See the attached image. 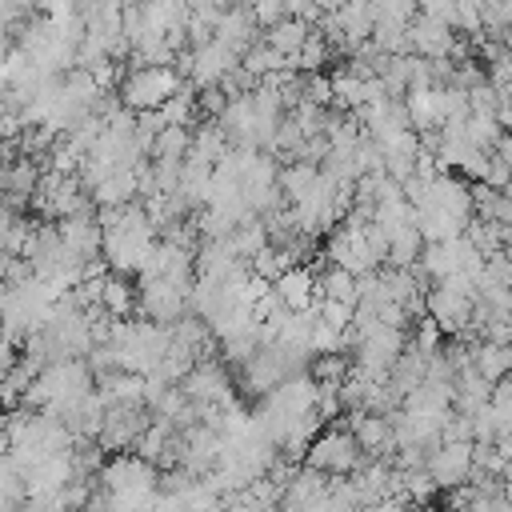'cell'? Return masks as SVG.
<instances>
[{
	"instance_id": "9a60e30c",
	"label": "cell",
	"mask_w": 512,
	"mask_h": 512,
	"mask_svg": "<svg viewBox=\"0 0 512 512\" xmlns=\"http://www.w3.org/2000/svg\"><path fill=\"white\" fill-rule=\"evenodd\" d=\"M188 140H192L188 124H164V128H156V136L148 144V160H180L188 152Z\"/></svg>"
},
{
	"instance_id": "ffe728a7",
	"label": "cell",
	"mask_w": 512,
	"mask_h": 512,
	"mask_svg": "<svg viewBox=\"0 0 512 512\" xmlns=\"http://www.w3.org/2000/svg\"><path fill=\"white\" fill-rule=\"evenodd\" d=\"M224 104H228V96L220 92V84H200L196 88V112L200 116H220Z\"/></svg>"
},
{
	"instance_id": "277c9868",
	"label": "cell",
	"mask_w": 512,
	"mask_h": 512,
	"mask_svg": "<svg viewBox=\"0 0 512 512\" xmlns=\"http://www.w3.org/2000/svg\"><path fill=\"white\" fill-rule=\"evenodd\" d=\"M180 392L188 396V400H208V404H224V400H232L236 396V380H232V368L220 360V356H212V360H196L180 380Z\"/></svg>"
},
{
	"instance_id": "4fadbf2b",
	"label": "cell",
	"mask_w": 512,
	"mask_h": 512,
	"mask_svg": "<svg viewBox=\"0 0 512 512\" xmlns=\"http://www.w3.org/2000/svg\"><path fill=\"white\" fill-rule=\"evenodd\" d=\"M336 20L344 28V56H348L352 44L368 40V32H372V8H368V0H340Z\"/></svg>"
},
{
	"instance_id": "7a4b0ae2",
	"label": "cell",
	"mask_w": 512,
	"mask_h": 512,
	"mask_svg": "<svg viewBox=\"0 0 512 512\" xmlns=\"http://www.w3.org/2000/svg\"><path fill=\"white\" fill-rule=\"evenodd\" d=\"M360 460H364V452H360L356 436H352L344 424L332 420V424H320V432L308 440L300 464H312V468H320V472H352Z\"/></svg>"
},
{
	"instance_id": "9c48e42d",
	"label": "cell",
	"mask_w": 512,
	"mask_h": 512,
	"mask_svg": "<svg viewBox=\"0 0 512 512\" xmlns=\"http://www.w3.org/2000/svg\"><path fill=\"white\" fill-rule=\"evenodd\" d=\"M272 288H276V296H280V304L288 312H300V308H312L316 304V276H312L308 264H288L272 280Z\"/></svg>"
},
{
	"instance_id": "8992f818",
	"label": "cell",
	"mask_w": 512,
	"mask_h": 512,
	"mask_svg": "<svg viewBox=\"0 0 512 512\" xmlns=\"http://www.w3.org/2000/svg\"><path fill=\"white\" fill-rule=\"evenodd\" d=\"M212 36H216L220 44H228V48L240 56L248 44L260 40V24L252 20V12H248L244 4H228V8H220L216 24H212Z\"/></svg>"
},
{
	"instance_id": "3957f363",
	"label": "cell",
	"mask_w": 512,
	"mask_h": 512,
	"mask_svg": "<svg viewBox=\"0 0 512 512\" xmlns=\"http://www.w3.org/2000/svg\"><path fill=\"white\" fill-rule=\"evenodd\" d=\"M188 312V288L168 276H140L136 284V316H148L156 324H172Z\"/></svg>"
},
{
	"instance_id": "6da1fadb",
	"label": "cell",
	"mask_w": 512,
	"mask_h": 512,
	"mask_svg": "<svg viewBox=\"0 0 512 512\" xmlns=\"http://www.w3.org/2000/svg\"><path fill=\"white\" fill-rule=\"evenodd\" d=\"M184 84V76L172 68V64H132L120 84H116V96L124 108L140 112V108H160L176 88Z\"/></svg>"
},
{
	"instance_id": "ac0fdd59",
	"label": "cell",
	"mask_w": 512,
	"mask_h": 512,
	"mask_svg": "<svg viewBox=\"0 0 512 512\" xmlns=\"http://www.w3.org/2000/svg\"><path fill=\"white\" fill-rule=\"evenodd\" d=\"M404 24H408V20H396V16H372V32H368V40H372L380 52H388V56L408 52Z\"/></svg>"
},
{
	"instance_id": "d6986e66",
	"label": "cell",
	"mask_w": 512,
	"mask_h": 512,
	"mask_svg": "<svg viewBox=\"0 0 512 512\" xmlns=\"http://www.w3.org/2000/svg\"><path fill=\"white\" fill-rule=\"evenodd\" d=\"M248 268H252L256 276H264V280H276V276L284 272L280 248H276V244H264V248H256V252L248 256Z\"/></svg>"
},
{
	"instance_id": "44dd1931",
	"label": "cell",
	"mask_w": 512,
	"mask_h": 512,
	"mask_svg": "<svg viewBox=\"0 0 512 512\" xmlns=\"http://www.w3.org/2000/svg\"><path fill=\"white\" fill-rule=\"evenodd\" d=\"M248 12H252V20H256L260 28H268V24H276L280 16H288V12H284V0H252Z\"/></svg>"
},
{
	"instance_id": "5bb4252c",
	"label": "cell",
	"mask_w": 512,
	"mask_h": 512,
	"mask_svg": "<svg viewBox=\"0 0 512 512\" xmlns=\"http://www.w3.org/2000/svg\"><path fill=\"white\" fill-rule=\"evenodd\" d=\"M304 36H308V20H300V16H280L276 24L260 28V40L272 44L276 52H284V56H292Z\"/></svg>"
},
{
	"instance_id": "ba28073f",
	"label": "cell",
	"mask_w": 512,
	"mask_h": 512,
	"mask_svg": "<svg viewBox=\"0 0 512 512\" xmlns=\"http://www.w3.org/2000/svg\"><path fill=\"white\" fill-rule=\"evenodd\" d=\"M56 232L60 240L76 252V256H96L100 252V224H96V208H80L68 216H56Z\"/></svg>"
},
{
	"instance_id": "7c38bea8",
	"label": "cell",
	"mask_w": 512,
	"mask_h": 512,
	"mask_svg": "<svg viewBox=\"0 0 512 512\" xmlns=\"http://www.w3.org/2000/svg\"><path fill=\"white\" fill-rule=\"evenodd\" d=\"M472 368L484 380H500L512 368V344H496V340H472Z\"/></svg>"
},
{
	"instance_id": "2e32d148",
	"label": "cell",
	"mask_w": 512,
	"mask_h": 512,
	"mask_svg": "<svg viewBox=\"0 0 512 512\" xmlns=\"http://www.w3.org/2000/svg\"><path fill=\"white\" fill-rule=\"evenodd\" d=\"M348 364H352V356H348L344 348H332V352H312L308 364H304V372H308L316 384H340L344 372H348Z\"/></svg>"
},
{
	"instance_id": "30bf717a",
	"label": "cell",
	"mask_w": 512,
	"mask_h": 512,
	"mask_svg": "<svg viewBox=\"0 0 512 512\" xmlns=\"http://www.w3.org/2000/svg\"><path fill=\"white\" fill-rule=\"evenodd\" d=\"M100 308L108 312V316H136V284H132V276H124V272H104V280H100Z\"/></svg>"
},
{
	"instance_id": "52a82bcc",
	"label": "cell",
	"mask_w": 512,
	"mask_h": 512,
	"mask_svg": "<svg viewBox=\"0 0 512 512\" xmlns=\"http://www.w3.org/2000/svg\"><path fill=\"white\" fill-rule=\"evenodd\" d=\"M452 24H444V20H436V16H424V12H416L408 24H404V36H408V52H416V56H444L448 52V44H452Z\"/></svg>"
},
{
	"instance_id": "e0dca14e",
	"label": "cell",
	"mask_w": 512,
	"mask_h": 512,
	"mask_svg": "<svg viewBox=\"0 0 512 512\" xmlns=\"http://www.w3.org/2000/svg\"><path fill=\"white\" fill-rule=\"evenodd\" d=\"M328 56H332L328 40H324V36H320V32L308 24V36L300 40V48H296L288 60H292V68H296V72H320V68L328 64Z\"/></svg>"
},
{
	"instance_id": "8fae6325",
	"label": "cell",
	"mask_w": 512,
	"mask_h": 512,
	"mask_svg": "<svg viewBox=\"0 0 512 512\" xmlns=\"http://www.w3.org/2000/svg\"><path fill=\"white\" fill-rule=\"evenodd\" d=\"M88 196H92L96 208H104V204H124V200L136 196V172L120 164V168H112L104 180H96V184L88 188Z\"/></svg>"
},
{
	"instance_id": "5b68a950",
	"label": "cell",
	"mask_w": 512,
	"mask_h": 512,
	"mask_svg": "<svg viewBox=\"0 0 512 512\" xmlns=\"http://www.w3.org/2000/svg\"><path fill=\"white\" fill-rule=\"evenodd\" d=\"M424 468L436 488H452L468 476L472 468V440H436L424 456Z\"/></svg>"
}]
</instances>
